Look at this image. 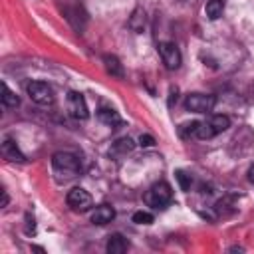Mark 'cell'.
Here are the masks:
<instances>
[{
    "label": "cell",
    "mask_w": 254,
    "mask_h": 254,
    "mask_svg": "<svg viewBox=\"0 0 254 254\" xmlns=\"http://www.w3.org/2000/svg\"><path fill=\"white\" fill-rule=\"evenodd\" d=\"M52 169L58 183H69L81 173V163L73 153L60 151L52 157Z\"/></svg>",
    "instance_id": "obj_1"
},
{
    "label": "cell",
    "mask_w": 254,
    "mask_h": 254,
    "mask_svg": "<svg viewBox=\"0 0 254 254\" xmlns=\"http://www.w3.org/2000/svg\"><path fill=\"white\" fill-rule=\"evenodd\" d=\"M173 200V189L169 183L159 181L145 192V202L151 208H165Z\"/></svg>",
    "instance_id": "obj_2"
},
{
    "label": "cell",
    "mask_w": 254,
    "mask_h": 254,
    "mask_svg": "<svg viewBox=\"0 0 254 254\" xmlns=\"http://www.w3.org/2000/svg\"><path fill=\"white\" fill-rule=\"evenodd\" d=\"M216 97L208 93H189L185 99V107L192 113H208L214 109Z\"/></svg>",
    "instance_id": "obj_3"
},
{
    "label": "cell",
    "mask_w": 254,
    "mask_h": 254,
    "mask_svg": "<svg viewBox=\"0 0 254 254\" xmlns=\"http://www.w3.org/2000/svg\"><path fill=\"white\" fill-rule=\"evenodd\" d=\"M28 95L38 105H50L54 101V91L46 81H32L28 83Z\"/></svg>",
    "instance_id": "obj_4"
},
{
    "label": "cell",
    "mask_w": 254,
    "mask_h": 254,
    "mask_svg": "<svg viewBox=\"0 0 254 254\" xmlns=\"http://www.w3.org/2000/svg\"><path fill=\"white\" fill-rule=\"evenodd\" d=\"M67 111L73 119H87L89 117V109H87V103H85V97L77 91H69L67 93Z\"/></svg>",
    "instance_id": "obj_5"
},
{
    "label": "cell",
    "mask_w": 254,
    "mask_h": 254,
    "mask_svg": "<svg viewBox=\"0 0 254 254\" xmlns=\"http://www.w3.org/2000/svg\"><path fill=\"white\" fill-rule=\"evenodd\" d=\"M159 54H161V60L167 69H177L181 65V52L173 42H161Z\"/></svg>",
    "instance_id": "obj_6"
},
{
    "label": "cell",
    "mask_w": 254,
    "mask_h": 254,
    "mask_svg": "<svg viewBox=\"0 0 254 254\" xmlns=\"http://www.w3.org/2000/svg\"><path fill=\"white\" fill-rule=\"evenodd\" d=\"M65 200H67V204H69L73 210H79V212H85V210H89V206H91V196H89V192H87L85 189H81V187L71 189V190L67 192Z\"/></svg>",
    "instance_id": "obj_7"
},
{
    "label": "cell",
    "mask_w": 254,
    "mask_h": 254,
    "mask_svg": "<svg viewBox=\"0 0 254 254\" xmlns=\"http://www.w3.org/2000/svg\"><path fill=\"white\" fill-rule=\"evenodd\" d=\"M89 218H91L93 224H107V222H111L115 218V210L109 204H99V206H95L91 210V216Z\"/></svg>",
    "instance_id": "obj_8"
},
{
    "label": "cell",
    "mask_w": 254,
    "mask_h": 254,
    "mask_svg": "<svg viewBox=\"0 0 254 254\" xmlns=\"http://www.w3.org/2000/svg\"><path fill=\"white\" fill-rule=\"evenodd\" d=\"M2 155H4L6 159H10V161H18V163L26 161V157H24V153L18 149L16 141L10 139V137H6V139L2 141Z\"/></svg>",
    "instance_id": "obj_9"
},
{
    "label": "cell",
    "mask_w": 254,
    "mask_h": 254,
    "mask_svg": "<svg viewBox=\"0 0 254 254\" xmlns=\"http://www.w3.org/2000/svg\"><path fill=\"white\" fill-rule=\"evenodd\" d=\"M97 117H99L101 123H105V125H109V127H117V125L123 123V119L119 117V113H117L115 109H111V107H101V109L97 111Z\"/></svg>",
    "instance_id": "obj_10"
},
{
    "label": "cell",
    "mask_w": 254,
    "mask_h": 254,
    "mask_svg": "<svg viewBox=\"0 0 254 254\" xmlns=\"http://www.w3.org/2000/svg\"><path fill=\"white\" fill-rule=\"evenodd\" d=\"M133 149H135V143H133L129 137H121V139H117V141L113 143V147H111L109 155L123 157V155H127V153H131Z\"/></svg>",
    "instance_id": "obj_11"
},
{
    "label": "cell",
    "mask_w": 254,
    "mask_h": 254,
    "mask_svg": "<svg viewBox=\"0 0 254 254\" xmlns=\"http://www.w3.org/2000/svg\"><path fill=\"white\" fill-rule=\"evenodd\" d=\"M127 246L129 244H127V240L121 234H111L109 240H107V244H105V248H107L109 254H123L127 250Z\"/></svg>",
    "instance_id": "obj_12"
},
{
    "label": "cell",
    "mask_w": 254,
    "mask_h": 254,
    "mask_svg": "<svg viewBox=\"0 0 254 254\" xmlns=\"http://www.w3.org/2000/svg\"><path fill=\"white\" fill-rule=\"evenodd\" d=\"M103 64H105V71H107L109 75H113V77H123V65H121V62H119L115 56L105 54V56H103Z\"/></svg>",
    "instance_id": "obj_13"
},
{
    "label": "cell",
    "mask_w": 254,
    "mask_h": 254,
    "mask_svg": "<svg viewBox=\"0 0 254 254\" xmlns=\"http://www.w3.org/2000/svg\"><path fill=\"white\" fill-rule=\"evenodd\" d=\"M204 12L210 20H218L224 12V0H208L204 6Z\"/></svg>",
    "instance_id": "obj_14"
},
{
    "label": "cell",
    "mask_w": 254,
    "mask_h": 254,
    "mask_svg": "<svg viewBox=\"0 0 254 254\" xmlns=\"http://www.w3.org/2000/svg\"><path fill=\"white\" fill-rule=\"evenodd\" d=\"M2 105L8 107V109H14V107L20 105V97H18L6 83H2Z\"/></svg>",
    "instance_id": "obj_15"
},
{
    "label": "cell",
    "mask_w": 254,
    "mask_h": 254,
    "mask_svg": "<svg viewBox=\"0 0 254 254\" xmlns=\"http://www.w3.org/2000/svg\"><path fill=\"white\" fill-rule=\"evenodd\" d=\"M129 28L133 32H143V28H145V12H143V8H135L133 10V14L129 18Z\"/></svg>",
    "instance_id": "obj_16"
},
{
    "label": "cell",
    "mask_w": 254,
    "mask_h": 254,
    "mask_svg": "<svg viewBox=\"0 0 254 254\" xmlns=\"http://www.w3.org/2000/svg\"><path fill=\"white\" fill-rule=\"evenodd\" d=\"M208 123L212 125V129H214L216 135L222 133V131H226V129L230 127V119H228V115H212V117L208 119Z\"/></svg>",
    "instance_id": "obj_17"
},
{
    "label": "cell",
    "mask_w": 254,
    "mask_h": 254,
    "mask_svg": "<svg viewBox=\"0 0 254 254\" xmlns=\"http://www.w3.org/2000/svg\"><path fill=\"white\" fill-rule=\"evenodd\" d=\"M175 177H177V181H179V185H181L183 190H189V189H190L192 177H190L189 173H185V171H175Z\"/></svg>",
    "instance_id": "obj_18"
},
{
    "label": "cell",
    "mask_w": 254,
    "mask_h": 254,
    "mask_svg": "<svg viewBox=\"0 0 254 254\" xmlns=\"http://www.w3.org/2000/svg\"><path fill=\"white\" fill-rule=\"evenodd\" d=\"M133 222L135 224H151L153 222V214L147 212V210H137L133 214Z\"/></svg>",
    "instance_id": "obj_19"
},
{
    "label": "cell",
    "mask_w": 254,
    "mask_h": 254,
    "mask_svg": "<svg viewBox=\"0 0 254 254\" xmlns=\"http://www.w3.org/2000/svg\"><path fill=\"white\" fill-rule=\"evenodd\" d=\"M139 145H141V147H153V145H155V139H153L151 135H141V137H139Z\"/></svg>",
    "instance_id": "obj_20"
},
{
    "label": "cell",
    "mask_w": 254,
    "mask_h": 254,
    "mask_svg": "<svg viewBox=\"0 0 254 254\" xmlns=\"http://www.w3.org/2000/svg\"><path fill=\"white\" fill-rule=\"evenodd\" d=\"M34 230H36V226H34V216L26 214V232H28V234H34Z\"/></svg>",
    "instance_id": "obj_21"
},
{
    "label": "cell",
    "mask_w": 254,
    "mask_h": 254,
    "mask_svg": "<svg viewBox=\"0 0 254 254\" xmlns=\"http://www.w3.org/2000/svg\"><path fill=\"white\" fill-rule=\"evenodd\" d=\"M175 101H177V89H171V93H169V107H173Z\"/></svg>",
    "instance_id": "obj_22"
},
{
    "label": "cell",
    "mask_w": 254,
    "mask_h": 254,
    "mask_svg": "<svg viewBox=\"0 0 254 254\" xmlns=\"http://www.w3.org/2000/svg\"><path fill=\"white\" fill-rule=\"evenodd\" d=\"M248 181H250V183H254V165L248 169Z\"/></svg>",
    "instance_id": "obj_23"
},
{
    "label": "cell",
    "mask_w": 254,
    "mask_h": 254,
    "mask_svg": "<svg viewBox=\"0 0 254 254\" xmlns=\"http://www.w3.org/2000/svg\"><path fill=\"white\" fill-rule=\"evenodd\" d=\"M6 204H8V192L2 190V206H6Z\"/></svg>",
    "instance_id": "obj_24"
}]
</instances>
